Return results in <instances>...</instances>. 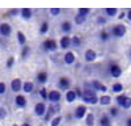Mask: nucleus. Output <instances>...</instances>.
<instances>
[{
  "instance_id": "37998d69",
  "label": "nucleus",
  "mask_w": 131,
  "mask_h": 126,
  "mask_svg": "<svg viewBox=\"0 0 131 126\" xmlns=\"http://www.w3.org/2000/svg\"><path fill=\"white\" fill-rule=\"evenodd\" d=\"M75 91H76V94H78V97H80V99H83V91H81L80 88H76Z\"/></svg>"
},
{
  "instance_id": "49530a36",
  "label": "nucleus",
  "mask_w": 131,
  "mask_h": 126,
  "mask_svg": "<svg viewBox=\"0 0 131 126\" xmlns=\"http://www.w3.org/2000/svg\"><path fill=\"white\" fill-rule=\"evenodd\" d=\"M126 126H131V117H128L126 120Z\"/></svg>"
},
{
  "instance_id": "6e6552de",
  "label": "nucleus",
  "mask_w": 131,
  "mask_h": 126,
  "mask_svg": "<svg viewBox=\"0 0 131 126\" xmlns=\"http://www.w3.org/2000/svg\"><path fill=\"white\" fill-rule=\"evenodd\" d=\"M60 97H62V94L59 91H50L49 92V101L50 102H59L60 101Z\"/></svg>"
},
{
  "instance_id": "8fccbe9b",
  "label": "nucleus",
  "mask_w": 131,
  "mask_h": 126,
  "mask_svg": "<svg viewBox=\"0 0 131 126\" xmlns=\"http://www.w3.org/2000/svg\"><path fill=\"white\" fill-rule=\"evenodd\" d=\"M128 55H130V59H131V50H130V52H128Z\"/></svg>"
},
{
  "instance_id": "f257e3e1",
  "label": "nucleus",
  "mask_w": 131,
  "mask_h": 126,
  "mask_svg": "<svg viewBox=\"0 0 131 126\" xmlns=\"http://www.w3.org/2000/svg\"><path fill=\"white\" fill-rule=\"evenodd\" d=\"M96 89L94 88H85L84 91H83V101L85 102V104H92V105H94V104H97L98 101H100V99L97 97V94H96Z\"/></svg>"
},
{
  "instance_id": "f8f14e48",
  "label": "nucleus",
  "mask_w": 131,
  "mask_h": 126,
  "mask_svg": "<svg viewBox=\"0 0 131 126\" xmlns=\"http://www.w3.org/2000/svg\"><path fill=\"white\" fill-rule=\"evenodd\" d=\"M10 32H12V28H10L9 24H7V23L0 24V34H2V36L8 37V36L10 34Z\"/></svg>"
},
{
  "instance_id": "4468645a",
  "label": "nucleus",
  "mask_w": 131,
  "mask_h": 126,
  "mask_svg": "<svg viewBox=\"0 0 131 126\" xmlns=\"http://www.w3.org/2000/svg\"><path fill=\"white\" fill-rule=\"evenodd\" d=\"M92 88H94L96 91H100V92H106L107 91V88L98 80H92Z\"/></svg>"
},
{
  "instance_id": "bb28decb",
  "label": "nucleus",
  "mask_w": 131,
  "mask_h": 126,
  "mask_svg": "<svg viewBox=\"0 0 131 126\" xmlns=\"http://www.w3.org/2000/svg\"><path fill=\"white\" fill-rule=\"evenodd\" d=\"M17 41H18L20 45H25L26 38H25V36H24L23 32H17Z\"/></svg>"
},
{
  "instance_id": "7c9ffc66",
  "label": "nucleus",
  "mask_w": 131,
  "mask_h": 126,
  "mask_svg": "<svg viewBox=\"0 0 131 126\" xmlns=\"http://www.w3.org/2000/svg\"><path fill=\"white\" fill-rule=\"evenodd\" d=\"M47 30H49V23H42V25H41V29H39V33L41 34H45V33H47Z\"/></svg>"
},
{
  "instance_id": "aec40b11",
  "label": "nucleus",
  "mask_w": 131,
  "mask_h": 126,
  "mask_svg": "<svg viewBox=\"0 0 131 126\" xmlns=\"http://www.w3.org/2000/svg\"><path fill=\"white\" fill-rule=\"evenodd\" d=\"M23 89H24L25 93H30V92H33V89H34V84H33L31 81H25L23 84Z\"/></svg>"
},
{
  "instance_id": "9b49d317",
  "label": "nucleus",
  "mask_w": 131,
  "mask_h": 126,
  "mask_svg": "<svg viewBox=\"0 0 131 126\" xmlns=\"http://www.w3.org/2000/svg\"><path fill=\"white\" fill-rule=\"evenodd\" d=\"M58 86L60 89H64V91H68L70 87H71V81L68 78H60L59 81H58Z\"/></svg>"
},
{
  "instance_id": "79ce46f5",
  "label": "nucleus",
  "mask_w": 131,
  "mask_h": 126,
  "mask_svg": "<svg viewBox=\"0 0 131 126\" xmlns=\"http://www.w3.org/2000/svg\"><path fill=\"white\" fill-rule=\"evenodd\" d=\"M97 23L100 24V25H104V24L106 23V20H105L104 17H97Z\"/></svg>"
},
{
  "instance_id": "20e7f679",
  "label": "nucleus",
  "mask_w": 131,
  "mask_h": 126,
  "mask_svg": "<svg viewBox=\"0 0 131 126\" xmlns=\"http://www.w3.org/2000/svg\"><path fill=\"white\" fill-rule=\"evenodd\" d=\"M86 116V107L85 105H79L78 108L75 109V113H73V117L76 120H81Z\"/></svg>"
},
{
  "instance_id": "cd10ccee",
  "label": "nucleus",
  "mask_w": 131,
  "mask_h": 126,
  "mask_svg": "<svg viewBox=\"0 0 131 126\" xmlns=\"http://www.w3.org/2000/svg\"><path fill=\"white\" fill-rule=\"evenodd\" d=\"M62 116H57V117H54L52 120H51V126H59L60 125V122H62Z\"/></svg>"
},
{
  "instance_id": "b1692460",
  "label": "nucleus",
  "mask_w": 131,
  "mask_h": 126,
  "mask_svg": "<svg viewBox=\"0 0 131 126\" xmlns=\"http://www.w3.org/2000/svg\"><path fill=\"white\" fill-rule=\"evenodd\" d=\"M98 102H100L101 105H109L112 102V97L107 96V94H102V96L100 97V101H98Z\"/></svg>"
},
{
  "instance_id": "7ed1b4c3",
  "label": "nucleus",
  "mask_w": 131,
  "mask_h": 126,
  "mask_svg": "<svg viewBox=\"0 0 131 126\" xmlns=\"http://www.w3.org/2000/svg\"><path fill=\"white\" fill-rule=\"evenodd\" d=\"M126 32H127V29H126V26H125V25H122V24H118V25H115V26L112 29L113 36H114V37H117V38L123 37V36L126 34Z\"/></svg>"
},
{
  "instance_id": "a211bd4d",
  "label": "nucleus",
  "mask_w": 131,
  "mask_h": 126,
  "mask_svg": "<svg viewBox=\"0 0 131 126\" xmlns=\"http://www.w3.org/2000/svg\"><path fill=\"white\" fill-rule=\"evenodd\" d=\"M70 45H72L71 38H70V37H67V36L62 37V39H60V47H62V49H68V47H70Z\"/></svg>"
},
{
  "instance_id": "dca6fc26",
  "label": "nucleus",
  "mask_w": 131,
  "mask_h": 126,
  "mask_svg": "<svg viewBox=\"0 0 131 126\" xmlns=\"http://www.w3.org/2000/svg\"><path fill=\"white\" fill-rule=\"evenodd\" d=\"M96 58H97V54H96L94 50L89 49V50L85 51V60H86V62H93Z\"/></svg>"
},
{
  "instance_id": "f03ea898",
  "label": "nucleus",
  "mask_w": 131,
  "mask_h": 126,
  "mask_svg": "<svg viewBox=\"0 0 131 126\" xmlns=\"http://www.w3.org/2000/svg\"><path fill=\"white\" fill-rule=\"evenodd\" d=\"M117 105L119 108H123V109H130L131 108V97L126 96V94H118L115 97Z\"/></svg>"
},
{
  "instance_id": "2f4dec72",
  "label": "nucleus",
  "mask_w": 131,
  "mask_h": 126,
  "mask_svg": "<svg viewBox=\"0 0 131 126\" xmlns=\"http://www.w3.org/2000/svg\"><path fill=\"white\" fill-rule=\"evenodd\" d=\"M29 52H30V47H29V46H24L23 51H21V58L25 59V58L29 55Z\"/></svg>"
},
{
  "instance_id": "72a5a7b5",
  "label": "nucleus",
  "mask_w": 131,
  "mask_h": 126,
  "mask_svg": "<svg viewBox=\"0 0 131 126\" xmlns=\"http://www.w3.org/2000/svg\"><path fill=\"white\" fill-rule=\"evenodd\" d=\"M118 113H119V112H118V108H115V107H113V108L109 109V114H110L113 118H115V117H117Z\"/></svg>"
},
{
  "instance_id": "ea45409f",
  "label": "nucleus",
  "mask_w": 131,
  "mask_h": 126,
  "mask_svg": "<svg viewBox=\"0 0 131 126\" xmlns=\"http://www.w3.org/2000/svg\"><path fill=\"white\" fill-rule=\"evenodd\" d=\"M7 117V110L4 108H0V120H4Z\"/></svg>"
},
{
  "instance_id": "e433bc0d",
  "label": "nucleus",
  "mask_w": 131,
  "mask_h": 126,
  "mask_svg": "<svg viewBox=\"0 0 131 126\" xmlns=\"http://www.w3.org/2000/svg\"><path fill=\"white\" fill-rule=\"evenodd\" d=\"M13 63H15V58H13V57H9L8 60H7V67L10 68V67L13 66Z\"/></svg>"
},
{
  "instance_id": "4be33fe9",
  "label": "nucleus",
  "mask_w": 131,
  "mask_h": 126,
  "mask_svg": "<svg viewBox=\"0 0 131 126\" xmlns=\"http://www.w3.org/2000/svg\"><path fill=\"white\" fill-rule=\"evenodd\" d=\"M37 80H38V83H41V84H45V83L47 81V74H46L45 71L38 72V75H37Z\"/></svg>"
},
{
  "instance_id": "c756f323",
  "label": "nucleus",
  "mask_w": 131,
  "mask_h": 126,
  "mask_svg": "<svg viewBox=\"0 0 131 126\" xmlns=\"http://www.w3.org/2000/svg\"><path fill=\"white\" fill-rule=\"evenodd\" d=\"M39 96L42 97V100H49V92H47V89L46 88H41Z\"/></svg>"
},
{
  "instance_id": "6ab92c4d",
  "label": "nucleus",
  "mask_w": 131,
  "mask_h": 126,
  "mask_svg": "<svg viewBox=\"0 0 131 126\" xmlns=\"http://www.w3.org/2000/svg\"><path fill=\"white\" fill-rule=\"evenodd\" d=\"M20 15H21V17H23L24 20H29L30 17H31V9H29V8H23L20 10Z\"/></svg>"
},
{
  "instance_id": "1a4fd4ad",
  "label": "nucleus",
  "mask_w": 131,
  "mask_h": 126,
  "mask_svg": "<svg viewBox=\"0 0 131 126\" xmlns=\"http://www.w3.org/2000/svg\"><path fill=\"white\" fill-rule=\"evenodd\" d=\"M55 113H58V110H57V108H55V104L50 105V107L47 108V110H46V114H45V121L49 122L50 120H52V116L55 114Z\"/></svg>"
},
{
  "instance_id": "c03bdc74",
  "label": "nucleus",
  "mask_w": 131,
  "mask_h": 126,
  "mask_svg": "<svg viewBox=\"0 0 131 126\" xmlns=\"http://www.w3.org/2000/svg\"><path fill=\"white\" fill-rule=\"evenodd\" d=\"M9 13L12 15V16H16V15L18 13V9H10V10H9Z\"/></svg>"
},
{
  "instance_id": "58836bf2",
  "label": "nucleus",
  "mask_w": 131,
  "mask_h": 126,
  "mask_svg": "<svg viewBox=\"0 0 131 126\" xmlns=\"http://www.w3.org/2000/svg\"><path fill=\"white\" fill-rule=\"evenodd\" d=\"M50 13H51L52 16H57V15L60 13V9H59V8H51V9H50Z\"/></svg>"
},
{
  "instance_id": "c85d7f7f",
  "label": "nucleus",
  "mask_w": 131,
  "mask_h": 126,
  "mask_svg": "<svg viewBox=\"0 0 131 126\" xmlns=\"http://www.w3.org/2000/svg\"><path fill=\"white\" fill-rule=\"evenodd\" d=\"M85 17L86 16H83V15H78L75 17V23L78 24V25H81V24H84L85 23Z\"/></svg>"
},
{
  "instance_id": "412c9836",
  "label": "nucleus",
  "mask_w": 131,
  "mask_h": 126,
  "mask_svg": "<svg viewBox=\"0 0 131 126\" xmlns=\"http://www.w3.org/2000/svg\"><path fill=\"white\" fill-rule=\"evenodd\" d=\"M64 62L67 63V65H72V63L75 62V54L72 51H68L67 54L64 55Z\"/></svg>"
},
{
  "instance_id": "9d476101",
  "label": "nucleus",
  "mask_w": 131,
  "mask_h": 126,
  "mask_svg": "<svg viewBox=\"0 0 131 126\" xmlns=\"http://www.w3.org/2000/svg\"><path fill=\"white\" fill-rule=\"evenodd\" d=\"M26 97L23 96V94H17V96L15 97V104L17 108H25L26 107Z\"/></svg>"
},
{
  "instance_id": "09e8293b",
  "label": "nucleus",
  "mask_w": 131,
  "mask_h": 126,
  "mask_svg": "<svg viewBox=\"0 0 131 126\" xmlns=\"http://www.w3.org/2000/svg\"><path fill=\"white\" fill-rule=\"evenodd\" d=\"M126 16V13H122V15H119V18H123Z\"/></svg>"
},
{
  "instance_id": "39448f33",
  "label": "nucleus",
  "mask_w": 131,
  "mask_h": 126,
  "mask_svg": "<svg viewBox=\"0 0 131 126\" xmlns=\"http://www.w3.org/2000/svg\"><path fill=\"white\" fill-rule=\"evenodd\" d=\"M109 72H110V75L113 78H119L122 75V68L119 67L117 63H112L110 67H109Z\"/></svg>"
},
{
  "instance_id": "a878e982",
  "label": "nucleus",
  "mask_w": 131,
  "mask_h": 126,
  "mask_svg": "<svg viewBox=\"0 0 131 126\" xmlns=\"http://www.w3.org/2000/svg\"><path fill=\"white\" fill-rule=\"evenodd\" d=\"M112 91L115 92V93H121V92L123 91V84H121V83H115V84H113Z\"/></svg>"
},
{
  "instance_id": "f704fd0d",
  "label": "nucleus",
  "mask_w": 131,
  "mask_h": 126,
  "mask_svg": "<svg viewBox=\"0 0 131 126\" xmlns=\"http://www.w3.org/2000/svg\"><path fill=\"white\" fill-rule=\"evenodd\" d=\"M71 42H72V45H73V46H80V44H81L80 38H79V37H76V36L71 38Z\"/></svg>"
},
{
  "instance_id": "473e14b6",
  "label": "nucleus",
  "mask_w": 131,
  "mask_h": 126,
  "mask_svg": "<svg viewBox=\"0 0 131 126\" xmlns=\"http://www.w3.org/2000/svg\"><path fill=\"white\" fill-rule=\"evenodd\" d=\"M105 12H106L109 16H115L117 12H118V9H117V8H106Z\"/></svg>"
},
{
  "instance_id": "c9c22d12",
  "label": "nucleus",
  "mask_w": 131,
  "mask_h": 126,
  "mask_svg": "<svg viewBox=\"0 0 131 126\" xmlns=\"http://www.w3.org/2000/svg\"><path fill=\"white\" fill-rule=\"evenodd\" d=\"M89 12H91L89 8H80V9H79V15H83V16H86Z\"/></svg>"
},
{
  "instance_id": "ddd939ff",
  "label": "nucleus",
  "mask_w": 131,
  "mask_h": 126,
  "mask_svg": "<svg viewBox=\"0 0 131 126\" xmlns=\"http://www.w3.org/2000/svg\"><path fill=\"white\" fill-rule=\"evenodd\" d=\"M23 81H21L20 79H13L12 83H10V89H12L13 92H18L20 89H23Z\"/></svg>"
},
{
  "instance_id": "393cba45",
  "label": "nucleus",
  "mask_w": 131,
  "mask_h": 126,
  "mask_svg": "<svg viewBox=\"0 0 131 126\" xmlns=\"http://www.w3.org/2000/svg\"><path fill=\"white\" fill-rule=\"evenodd\" d=\"M60 28H62V30L64 32V33H68V32H71V29H72V24L70 23V21H64Z\"/></svg>"
},
{
  "instance_id": "0eeeda50",
  "label": "nucleus",
  "mask_w": 131,
  "mask_h": 126,
  "mask_svg": "<svg viewBox=\"0 0 131 126\" xmlns=\"http://www.w3.org/2000/svg\"><path fill=\"white\" fill-rule=\"evenodd\" d=\"M57 47H58V45L54 39H46L43 42V49L47 50V51H55Z\"/></svg>"
},
{
  "instance_id": "f3484780",
  "label": "nucleus",
  "mask_w": 131,
  "mask_h": 126,
  "mask_svg": "<svg viewBox=\"0 0 131 126\" xmlns=\"http://www.w3.org/2000/svg\"><path fill=\"white\" fill-rule=\"evenodd\" d=\"M76 99H78V94H76V91H67V93H66V100H67V102H73Z\"/></svg>"
},
{
  "instance_id": "a18cd8bd",
  "label": "nucleus",
  "mask_w": 131,
  "mask_h": 126,
  "mask_svg": "<svg viewBox=\"0 0 131 126\" xmlns=\"http://www.w3.org/2000/svg\"><path fill=\"white\" fill-rule=\"evenodd\" d=\"M126 16H127V18H128V20L131 21V9H128V10H127V13H126Z\"/></svg>"
},
{
  "instance_id": "4c0bfd02",
  "label": "nucleus",
  "mask_w": 131,
  "mask_h": 126,
  "mask_svg": "<svg viewBox=\"0 0 131 126\" xmlns=\"http://www.w3.org/2000/svg\"><path fill=\"white\" fill-rule=\"evenodd\" d=\"M100 38H101L102 41H107V39H109V34L104 30V32H101V33H100Z\"/></svg>"
},
{
  "instance_id": "de8ad7c7",
  "label": "nucleus",
  "mask_w": 131,
  "mask_h": 126,
  "mask_svg": "<svg viewBox=\"0 0 131 126\" xmlns=\"http://www.w3.org/2000/svg\"><path fill=\"white\" fill-rule=\"evenodd\" d=\"M21 126H31V125H30L29 122H24V123H23V125H21Z\"/></svg>"
},
{
  "instance_id": "423d86ee",
  "label": "nucleus",
  "mask_w": 131,
  "mask_h": 126,
  "mask_svg": "<svg viewBox=\"0 0 131 126\" xmlns=\"http://www.w3.org/2000/svg\"><path fill=\"white\" fill-rule=\"evenodd\" d=\"M46 110H47V108H46L45 102H37V104H36V107H34V113H36V116H38V117H42V116L46 114Z\"/></svg>"
},
{
  "instance_id": "5701e85b",
  "label": "nucleus",
  "mask_w": 131,
  "mask_h": 126,
  "mask_svg": "<svg viewBox=\"0 0 131 126\" xmlns=\"http://www.w3.org/2000/svg\"><path fill=\"white\" fill-rule=\"evenodd\" d=\"M85 123H86V126H93L94 125V114L93 113H88L85 116Z\"/></svg>"
},
{
  "instance_id": "3c124183",
  "label": "nucleus",
  "mask_w": 131,
  "mask_h": 126,
  "mask_svg": "<svg viewBox=\"0 0 131 126\" xmlns=\"http://www.w3.org/2000/svg\"><path fill=\"white\" fill-rule=\"evenodd\" d=\"M12 126H18V125H17V123H15V125H12Z\"/></svg>"
},
{
  "instance_id": "2eb2a0df",
  "label": "nucleus",
  "mask_w": 131,
  "mask_h": 126,
  "mask_svg": "<svg viewBox=\"0 0 131 126\" xmlns=\"http://www.w3.org/2000/svg\"><path fill=\"white\" fill-rule=\"evenodd\" d=\"M98 123H100V126H112V120L107 114H102Z\"/></svg>"
},
{
  "instance_id": "a19ab883",
  "label": "nucleus",
  "mask_w": 131,
  "mask_h": 126,
  "mask_svg": "<svg viewBox=\"0 0 131 126\" xmlns=\"http://www.w3.org/2000/svg\"><path fill=\"white\" fill-rule=\"evenodd\" d=\"M7 91V87H5V83H0V94H4Z\"/></svg>"
}]
</instances>
